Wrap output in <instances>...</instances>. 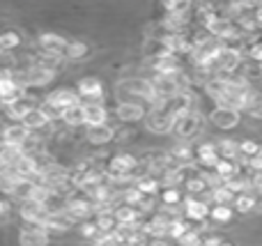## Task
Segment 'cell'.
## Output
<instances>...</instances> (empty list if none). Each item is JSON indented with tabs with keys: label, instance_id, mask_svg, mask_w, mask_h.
I'll return each instance as SVG.
<instances>
[{
	"label": "cell",
	"instance_id": "e0dca14e",
	"mask_svg": "<svg viewBox=\"0 0 262 246\" xmlns=\"http://www.w3.org/2000/svg\"><path fill=\"white\" fill-rule=\"evenodd\" d=\"M88 141L92 143V145H106V143H111L115 138V129L111 127V124H99V127H88Z\"/></svg>",
	"mask_w": 262,
	"mask_h": 246
},
{
	"label": "cell",
	"instance_id": "277c9868",
	"mask_svg": "<svg viewBox=\"0 0 262 246\" xmlns=\"http://www.w3.org/2000/svg\"><path fill=\"white\" fill-rule=\"evenodd\" d=\"M30 138V131L23 127L21 122H14L3 127V133H0V145H9V147H23L26 141Z\"/></svg>",
	"mask_w": 262,
	"mask_h": 246
},
{
	"label": "cell",
	"instance_id": "52a82bcc",
	"mask_svg": "<svg viewBox=\"0 0 262 246\" xmlns=\"http://www.w3.org/2000/svg\"><path fill=\"white\" fill-rule=\"evenodd\" d=\"M37 44H39V53L62 55L64 46H67V39L60 37V35H55V32H41L39 39H37Z\"/></svg>",
	"mask_w": 262,
	"mask_h": 246
},
{
	"label": "cell",
	"instance_id": "f546056e",
	"mask_svg": "<svg viewBox=\"0 0 262 246\" xmlns=\"http://www.w3.org/2000/svg\"><path fill=\"white\" fill-rule=\"evenodd\" d=\"M244 110L251 115V118L262 120V92H253V97H251V101L246 104Z\"/></svg>",
	"mask_w": 262,
	"mask_h": 246
},
{
	"label": "cell",
	"instance_id": "ba28073f",
	"mask_svg": "<svg viewBox=\"0 0 262 246\" xmlns=\"http://www.w3.org/2000/svg\"><path fill=\"white\" fill-rule=\"evenodd\" d=\"M184 219L186 221H198L203 223L205 219H209V205L205 200H198V198H184Z\"/></svg>",
	"mask_w": 262,
	"mask_h": 246
},
{
	"label": "cell",
	"instance_id": "e575fe53",
	"mask_svg": "<svg viewBox=\"0 0 262 246\" xmlns=\"http://www.w3.org/2000/svg\"><path fill=\"white\" fill-rule=\"evenodd\" d=\"M249 187L255 191H262V173H251L249 177Z\"/></svg>",
	"mask_w": 262,
	"mask_h": 246
},
{
	"label": "cell",
	"instance_id": "d6a6232c",
	"mask_svg": "<svg viewBox=\"0 0 262 246\" xmlns=\"http://www.w3.org/2000/svg\"><path fill=\"white\" fill-rule=\"evenodd\" d=\"M81 235H83V237H85V239H95L97 235H99V230H97V226L92 223V221H83Z\"/></svg>",
	"mask_w": 262,
	"mask_h": 246
},
{
	"label": "cell",
	"instance_id": "f1b7e54d",
	"mask_svg": "<svg viewBox=\"0 0 262 246\" xmlns=\"http://www.w3.org/2000/svg\"><path fill=\"white\" fill-rule=\"evenodd\" d=\"M177 242H180V246H203V230H186Z\"/></svg>",
	"mask_w": 262,
	"mask_h": 246
},
{
	"label": "cell",
	"instance_id": "5b68a950",
	"mask_svg": "<svg viewBox=\"0 0 262 246\" xmlns=\"http://www.w3.org/2000/svg\"><path fill=\"white\" fill-rule=\"evenodd\" d=\"M32 108H37V101L32 99V97L23 95L21 99H16V101H14V104L5 106V108H3V113H5V118L14 120V122H21V120L26 118V115L30 113Z\"/></svg>",
	"mask_w": 262,
	"mask_h": 246
},
{
	"label": "cell",
	"instance_id": "9a60e30c",
	"mask_svg": "<svg viewBox=\"0 0 262 246\" xmlns=\"http://www.w3.org/2000/svg\"><path fill=\"white\" fill-rule=\"evenodd\" d=\"M193 152H195V161H198L200 166H209L212 170H214V166H216V161L221 159L219 150H216V143H203V145H198Z\"/></svg>",
	"mask_w": 262,
	"mask_h": 246
},
{
	"label": "cell",
	"instance_id": "d590c367",
	"mask_svg": "<svg viewBox=\"0 0 262 246\" xmlns=\"http://www.w3.org/2000/svg\"><path fill=\"white\" fill-rule=\"evenodd\" d=\"M253 21H255V26L258 28H262V3L253 7Z\"/></svg>",
	"mask_w": 262,
	"mask_h": 246
},
{
	"label": "cell",
	"instance_id": "4fadbf2b",
	"mask_svg": "<svg viewBox=\"0 0 262 246\" xmlns=\"http://www.w3.org/2000/svg\"><path fill=\"white\" fill-rule=\"evenodd\" d=\"M46 101H51V104H53L55 108H60V110H67V108H72V106L81 104L78 95L74 90H69V87H60V90L51 92V97Z\"/></svg>",
	"mask_w": 262,
	"mask_h": 246
},
{
	"label": "cell",
	"instance_id": "d6986e66",
	"mask_svg": "<svg viewBox=\"0 0 262 246\" xmlns=\"http://www.w3.org/2000/svg\"><path fill=\"white\" fill-rule=\"evenodd\" d=\"M239 170H242V166L237 159H219L216 166H214V175H216L219 180H230V177H235Z\"/></svg>",
	"mask_w": 262,
	"mask_h": 246
},
{
	"label": "cell",
	"instance_id": "484cf974",
	"mask_svg": "<svg viewBox=\"0 0 262 246\" xmlns=\"http://www.w3.org/2000/svg\"><path fill=\"white\" fill-rule=\"evenodd\" d=\"M62 122L69 127H81L83 124V104H76L72 108L62 110Z\"/></svg>",
	"mask_w": 262,
	"mask_h": 246
},
{
	"label": "cell",
	"instance_id": "8fae6325",
	"mask_svg": "<svg viewBox=\"0 0 262 246\" xmlns=\"http://www.w3.org/2000/svg\"><path fill=\"white\" fill-rule=\"evenodd\" d=\"M18 214H21V219L26 221V223H39L46 219V214L49 212L44 210V205H39V203H32V200H23L21 207H18Z\"/></svg>",
	"mask_w": 262,
	"mask_h": 246
},
{
	"label": "cell",
	"instance_id": "7402d4cb",
	"mask_svg": "<svg viewBox=\"0 0 262 246\" xmlns=\"http://www.w3.org/2000/svg\"><path fill=\"white\" fill-rule=\"evenodd\" d=\"M232 210H237V212H242V214H246V212H251V210H255L258 207V198L253 196V193H249V191H244V193H237L235 198H232Z\"/></svg>",
	"mask_w": 262,
	"mask_h": 246
},
{
	"label": "cell",
	"instance_id": "5bb4252c",
	"mask_svg": "<svg viewBox=\"0 0 262 246\" xmlns=\"http://www.w3.org/2000/svg\"><path fill=\"white\" fill-rule=\"evenodd\" d=\"M209 122L216 129H232L239 124V113L230 108H216L212 115H209Z\"/></svg>",
	"mask_w": 262,
	"mask_h": 246
},
{
	"label": "cell",
	"instance_id": "83f0119b",
	"mask_svg": "<svg viewBox=\"0 0 262 246\" xmlns=\"http://www.w3.org/2000/svg\"><path fill=\"white\" fill-rule=\"evenodd\" d=\"M237 147H239V143H235V141L216 143V150H219V156H221V159H237Z\"/></svg>",
	"mask_w": 262,
	"mask_h": 246
},
{
	"label": "cell",
	"instance_id": "74e56055",
	"mask_svg": "<svg viewBox=\"0 0 262 246\" xmlns=\"http://www.w3.org/2000/svg\"><path fill=\"white\" fill-rule=\"evenodd\" d=\"M258 154H260V156H262V145H260V147H258Z\"/></svg>",
	"mask_w": 262,
	"mask_h": 246
},
{
	"label": "cell",
	"instance_id": "44dd1931",
	"mask_svg": "<svg viewBox=\"0 0 262 246\" xmlns=\"http://www.w3.org/2000/svg\"><path fill=\"white\" fill-rule=\"evenodd\" d=\"M90 55V46L81 39H67V46H64V53L62 58H69V60H83Z\"/></svg>",
	"mask_w": 262,
	"mask_h": 246
},
{
	"label": "cell",
	"instance_id": "1f68e13d",
	"mask_svg": "<svg viewBox=\"0 0 262 246\" xmlns=\"http://www.w3.org/2000/svg\"><path fill=\"white\" fill-rule=\"evenodd\" d=\"M244 53L249 55L251 62H258V64H262V39H255L251 46H246Z\"/></svg>",
	"mask_w": 262,
	"mask_h": 246
},
{
	"label": "cell",
	"instance_id": "7c38bea8",
	"mask_svg": "<svg viewBox=\"0 0 262 246\" xmlns=\"http://www.w3.org/2000/svg\"><path fill=\"white\" fill-rule=\"evenodd\" d=\"M152 69L157 72V76H175V74L184 72L180 58H175V55H166V58L152 60Z\"/></svg>",
	"mask_w": 262,
	"mask_h": 246
},
{
	"label": "cell",
	"instance_id": "2e32d148",
	"mask_svg": "<svg viewBox=\"0 0 262 246\" xmlns=\"http://www.w3.org/2000/svg\"><path fill=\"white\" fill-rule=\"evenodd\" d=\"M115 113H118V118L122 122H138V120L145 118V106L136 104V101H122Z\"/></svg>",
	"mask_w": 262,
	"mask_h": 246
},
{
	"label": "cell",
	"instance_id": "3957f363",
	"mask_svg": "<svg viewBox=\"0 0 262 246\" xmlns=\"http://www.w3.org/2000/svg\"><path fill=\"white\" fill-rule=\"evenodd\" d=\"M76 95L81 99V104H101V99H104V83L95 76L81 78Z\"/></svg>",
	"mask_w": 262,
	"mask_h": 246
},
{
	"label": "cell",
	"instance_id": "8992f818",
	"mask_svg": "<svg viewBox=\"0 0 262 246\" xmlns=\"http://www.w3.org/2000/svg\"><path fill=\"white\" fill-rule=\"evenodd\" d=\"M49 233L39 223H26L21 230V246H46Z\"/></svg>",
	"mask_w": 262,
	"mask_h": 246
},
{
	"label": "cell",
	"instance_id": "f35d334b",
	"mask_svg": "<svg viewBox=\"0 0 262 246\" xmlns=\"http://www.w3.org/2000/svg\"><path fill=\"white\" fill-rule=\"evenodd\" d=\"M136 246H147V242H143V244H136Z\"/></svg>",
	"mask_w": 262,
	"mask_h": 246
},
{
	"label": "cell",
	"instance_id": "30bf717a",
	"mask_svg": "<svg viewBox=\"0 0 262 246\" xmlns=\"http://www.w3.org/2000/svg\"><path fill=\"white\" fill-rule=\"evenodd\" d=\"M83 124L88 127H99L108 124V113L101 104H83Z\"/></svg>",
	"mask_w": 262,
	"mask_h": 246
},
{
	"label": "cell",
	"instance_id": "7a4b0ae2",
	"mask_svg": "<svg viewBox=\"0 0 262 246\" xmlns=\"http://www.w3.org/2000/svg\"><path fill=\"white\" fill-rule=\"evenodd\" d=\"M115 90L122 92V95H129V97H140L145 99L147 104H152L154 99V92H152V85H149L147 78H124L115 85Z\"/></svg>",
	"mask_w": 262,
	"mask_h": 246
},
{
	"label": "cell",
	"instance_id": "836d02e7",
	"mask_svg": "<svg viewBox=\"0 0 262 246\" xmlns=\"http://www.w3.org/2000/svg\"><path fill=\"white\" fill-rule=\"evenodd\" d=\"M246 168H249V173H262V156L255 154L251 159H246Z\"/></svg>",
	"mask_w": 262,
	"mask_h": 246
},
{
	"label": "cell",
	"instance_id": "d4e9b609",
	"mask_svg": "<svg viewBox=\"0 0 262 246\" xmlns=\"http://www.w3.org/2000/svg\"><path fill=\"white\" fill-rule=\"evenodd\" d=\"M186 230H191V223L180 216V219H175L172 223L166 226V239H180Z\"/></svg>",
	"mask_w": 262,
	"mask_h": 246
},
{
	"label": "cell",
	"instance_id": "ffe728a7",
	"mask_svg": "<svg viewBox=\"0 0 262 246\" xmlns=\"http://www.w3.org/2000/svg\"><path fill=\"white\" fill-rule=\"evenodd\" d=\"M134 187L138 189L143 196H157V193L161 191V182H159V177H157V175H149V173L136 180Z\"/></svg>",
	"mask_w": 262,
	"mask_h": 246
},
{
	"label": "cell",
	"instance_id": "4316f807",
	"mask_svg": "<svg viewBox=\"0 0 262 246\" xmlns=\"http://www.w3.org/2000/svg\"><path fill=\"white\" fill-rule=\"evenodd\" d=\"M209 219L216 223H228L232 221V207L230 205H214L209 207Z\"/></svg>",
	"mask_w": 262,
	"mask_h": 246
},
{
	"label": "cell",
	"instance_id": "9c48e42d",
	"mask_svg": "<svg viewBox=\"0 0 262 246\" xmlns=\"http://www.w3.org/2000/svg\"><path fill=\"white\" fill-rule=\"evenodd\" d=\"M147 127L157 133H168L172 131V115L163 108H152L147 113Z\"/></svg>",
	"mask_w": 262,
	"mask_h": 246
},
{
	"label": "cell",
	"instance_id": "4dcf8cb0",
	"mask_svg": "<svg viewBox=\"0 0 262 246\" xmlns=\"http://www.w3.org/2000/svg\"><path fill=\"white\" fill-rule=\"evenodd\" d=\"M232 198H235V196H232V193L228 191L223 184H221V187H216V189H212V200L216 203V205H232Z\"/></svg>",
	"mask_w": 262,
	"mask_h": 246
},
{
	"label": "cell",
	"instance_id": "ac0fdd59",
	"mask_svg": "<svg viewBox=\"0 0 262 246\" xmlns=\"http://www.w3.org/2000/svg\"><path fill=\"white\" fill-rule=\"evenodd\" d=\"M168 156H170L175 164L180 166H191L195 159V152H193V145H189V143H177V145H172V150L168 152Z\"/></svg>",
	"mask_w": 262,
	"mask_h": 246
},
{
	"label": "cell",
	"instance_id": "8d00e7d4",
	"mask_svg": "<svg viewBox=\"0 0 262 246\" xmlns=\"http://www.w3.org/2000/svg\"><path fill=\"white\" fill-rule=\"evenodd\" d=\"M219 246H237L232 239H228V237H221V242H219Z\"/></svg>",
	"mask_w": 262,
	"mask_h": 246
},
{
	"label": "cell",
	"instance_id": "cb8c5ba5",
	"mask_svg": "<svg viewBox=\"0 0 262 246\" xmlns=\"http://www.w3.org/2000/svg\"><path fill=\"white\" fill-rule=\"evenodd\" d=\"M21 124L32 133V131H37V129H46V127H49V120H46L44 115H41V110H39V108H32L30 113H28L26 118L21 120Z\"/></svg>",
	"mask_w": 262,
	"mask_h": 246
},
{
	"label": "cell",
	"instance_id": "603a6c76",
	"mask_svg": "<svg viewBox=\"0 0 262 246\" xmlns=\"http://www.w3.org/2000/svg\"><path fill=\"white\" fill-rule=\"evenodd\" d=\"M159 200H161V207H180L184 203V196L177 187H163L159 193Z\"/></svg>",
	"mask_w": 262,
	"mask_h": 246
},
{
	"label": "cell",
	"instance_id": "6da1fadb",
	"mask_svg": "<svg viewBox=\"0 0 262 246\" xmlns=\"http://www.w3.org/2000/svg\"><path fill=\"white\" fill-rule=\"evenodd\" d=\"M205 127V118L198 113V110H191V113L182 115V118H177L175 122H172V131H175V136L180 138V141H193L195 136H200V131H203Z\"/></svg>",
	"mask_w": 262,
	"mask_h": 246
}]
</instances>
